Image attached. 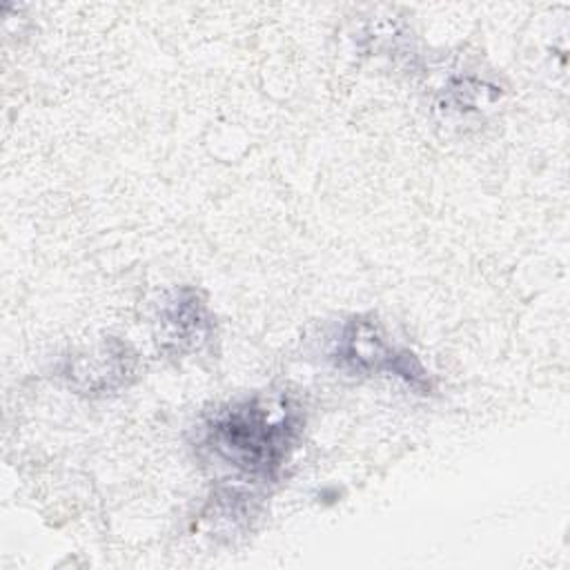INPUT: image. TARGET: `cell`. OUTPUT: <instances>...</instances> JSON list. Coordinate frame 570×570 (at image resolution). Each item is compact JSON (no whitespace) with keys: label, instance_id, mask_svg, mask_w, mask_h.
Returning a JSON list of instances; mask_svg holds the SVG:
<instances>
[{"label":"cell","instance_id":"obj_3","mask_svg":"<svg viewBox=\"0 0 570 570\" xmlns=\"http://www.w3.org/2000/svg\"><path fill=\"white\" fill-rule=\"evenodd\" d=\"M160 341L176 352H196L212 332L205 301L191 287H180L160 305Z\"/></svg>","mask_w":570,"mask_h":570},{"label":"cell","instance_id":"obj_2","mask_svg":"<svg viewBox=\"0 0 570 570\" xmlns=\"http://www.w3.org/2000/svg\"><path fill=\"white\" fill-rule=\"evenodd\" d=\"M332 358L350 372L390 370L412 385L425 379L423 367L419 365L414 354L390 347L381 336L376 323L363 318H352L341 330V334L334 341Z\"/></svg>","mask_w":570,"mask_h":570},{"label":"cell","instance_id":"obj_1","mask_svg":"<svg viewBox=\"0 0 570 570\" xmlns=\"http://www.w3.org/2000/svg\"><path fill=\"white\" fill-rule=\"evenodd\" d=\"M301 414L287 396L256 394L218 407L203 425L205 448L223 463L272 476L289 459Z\"/></svg>","mask_w":570,"mask_h":570}]
</instances>
